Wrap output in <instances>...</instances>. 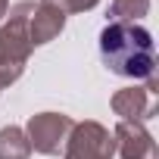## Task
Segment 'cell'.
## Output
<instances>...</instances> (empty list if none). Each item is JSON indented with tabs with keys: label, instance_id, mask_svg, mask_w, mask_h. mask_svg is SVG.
Wrapping results in <instances>:
<instances>
[{
	"label": "cell",
	"instance_id": "cell-1",
	"mask_svg": "<svg viewBox=\"0 0 159 159\" xmlns=\"http://www.w3.org/2000/svg\"><path fill=\"white\" fill-rule=\"evenodd\" d=\"M100 56L116 75L147 78L153 72V38L140 25L112 22L100 34Z\"/></svg>",
	"mask_w": 159,
	"mask_h": 159
}]
</instances>
